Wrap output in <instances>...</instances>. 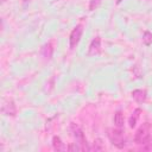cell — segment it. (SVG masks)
Returning a JSON list of instances; mask_svg holds the SVG:
<instances>
[{
	"instance_id": "3",
	"label": "cell",
	"mask_w": 152,
	"mask_h": 152,
	"mask_svg": "<svg viewBox=\"0 0 152 152\" xmlns=\"http://www.w3.org/2000/svg\"><path fill=\"white\" fill-rule=\"evenodd\" d=\"M108 138L110 140V142L118 147V148H122L126 145V138L124 132L120 128H112L108 131Z\"/></svg>"
},
{
	"instance_id": "6",
	"label": "cell",
	"mask_w": 152,
	"mask_h": 152,
	"mask_svg": "<svg viewBox=\"0 0 152 152\" xmlns=\"http://www.w3.org/2000/svg\"><path fill=\"white\" fill-rule=\"evenodd\" d=\"M101 50V38L100 37H95L90 45H89V50H88V55L89 56H94L96 53H99Z\"/></svg>"
},
{
	"instance_id": "15",
	"label": "cell",
	"mask_w": 152,
	"mask_h": 152,
	"mask_svg": "<svg viewBox=\"0 0 152 152\" xmlns=\"http://www.w3.org/2000/svg\"><path fill=\"white\" fill-rule=\"evenodd\" d=\"M132 72H133V75H134L137 78H140V77H141V75H142V72H141V70H140V66H139V65H134V66H133V69H132Z\"/></svg>"
},
{
	"instance_id": "12",
	"label": "cell",
	"mask_w": 152,
	"mask_h": 152,
	"mask_svg": "<svg viewBox=\"0 0 152 152\" xmlns=\"http://www.w3.org/2000/svg\"><path fill=\"white\" fill-rule=\"evenodd\" d=\"M104 150V144L102 141V139L96 138L93 142V146L90 147V151H103Z\"/></svg>"
},
{
	"instance_id": "17",
	"label": "cell",
	"mask_w": 152,
	"mask_h": 152,
	"mask_svg": "<svg viewBox=\"0 0 152 152\" xmlns=\"http://www.w3.org/2000/svg\"><path fill=\"white\" fill-rule=\"evenodd\" d=\"M27 1H31V0H24V4H26Z\"/></svg>"
},
{
	"instance_id": "14",
	"label": "cell",
	"mask_w": 152,
	"mask_h": 152,
	"mask_svg": "<svg viewBox=\"0 0 152 152\" xmlns=\"http://www.w3.org/2000/svg\"><path fill=\"white\" fill-rule=\"evenodd\" d=\"M101 5V0H90L89 1V11L96 10Z\"/></svg>"
},
{
	"instance_id": "13",
	"label": "cell",
	"mask_w": 152,
	"mask_h": 152,
	"mask_svg": "<svg viewBox=\"0 0 152 152\" xmlns=\"http://www.w3.org/2000/svg\"><path fill=\"white\" fill-rule=\"evenodd\" d=\"M142 43L146 46H150L152 44V33L150 31H145L142 34Z\"/></svg>"
},
{
	"instance_id": "16",
	"label": "cell",
	"mask_w": 152,
	"mask_h": 152,
	"mask_svg": "<svg viewBox=\"0 0 152 152\" xmlns=\"http://www.w3.org/2000/svg\"><path fill=\"white\" fill-rule=\"evenodd\" d=\"M66 150H69V151H80V147H78L77 144L75 142V145H69V146L66 147Z\"/></svg>"
},
{
	"instance_id": "1",
	"label": "cell",
	"mask_w": 152,
	"mask_h": 152,
	"mask_svg": "<svg viewBox=\"0 0 152 152\" xmlns=\"http://www.w3.org/2000/svg\"><path fill=\"white\" fill-rule=\"evenodd\" d=\"M71 132H72V135H74V138L76 140L77 146L80 147V151H90V147L88 146V142H87V139L84 137V133L74 122L71 124Z\"/></svg>"
},
{
	"instance_id": "2",
	"label": "cell",
	"mask_w": 152,
	"mask_h": 152,
	"mask_svg": "<svg viewBox=\"0 0 152 152\" xmlns=\"http://www.w3.org/2000/svg\"><path fill=\"white\" fill-rule=\"evenodd\" d=\"M151 133H150V124L146 122L141 127L138 128L135 135H134V142L138 145H146L150 142Z\"/></svg>"
},
{
	"instance_id": "10",
	"label": "cell",
	"mask_w": 152,
	"mask_h": 152,
	"mask_svg": "<svg viewBox=\"0 0 152 152\" xmlns=\"http://www.w3.org/2000/svg\"><path fill=\"white\" fill-rule=\"evenodd\" d=\"M124 122H125V120H124V114H122V112L118 110V112L114 114V125H115L118 128H121V127H124Z\"/></svg>"
},
{
	"instance_id": "5",
	"label": "cell",
	"mask_w": 152,
	"mask_h": 152,
	"mask_svg": "<svg viewBox=\"0 0 152 152\" xmlns=\"http://www.w3.org/2000/svg\"><path fill=\"white\" fill-rule=\"evenodd\" d=\"M1 110H2V113H4L5 115L14 116L15 113H17V108H15L14 101H13V100H7V101H5L4 104H2Z\"/></svg>"
},
{
	"instance_id": "11",
	"label": "cell",
	"mask_w": 152,
	"mask_h": 152,
	"mask_svg": "<svg viewBox=\"0 0 152 152\" xmlns=\"http://www.w3.org/2000/svg\"><path fill=\"white\" fill-rule=\"evenodd\" d=\"M52 147L55 151H63L65 147H64V144L62 142L61 138L59 137H53L52 138Z\"/></svg>"
},
{
	"instance_id": "4",
	"label": "cell",
	"mask_w": 152,
	"mask_h": 152,
	"mask_svg": "<svg viewBox=\"0 0 152 152\" xmlns=\"http://www.w3.org/2000/svg\"><path fill=\"white\" fill-rule=\"evenodd\" d=\"M82 32H83V26L82 25H77L70 33V37H69V45H70V49H75L77 46V44L80 43V39H81V36H82Z\"/></svg>"
},
{
	"instance_id": "7",
	"label": "cell",
	"mask_w": 152,
	"mask_h": 152,
	"mask_svg": "<svg viewBox=\"0 0 152 152\" xmlns=\"http://www.w3.org/2000/svg\"><path fill=\"white\" fill-rule=\"evenodd\" d=\"M52 53H53V45H52V43L49 42V43L44 44L43 48H42V56L45 57L46 59H50L52 57Z\"/></svg>"
},
{
	"instance_id": "9",
	"label": "cell",
	"mask_w": 152,
	"mask_h": 152,
	"mask_svg": "<svg viewBox=\"0 0 152 152\" xmlns=\"http://www.w3.org/2000/svg\"><path fill=\"white\" fill-rule=\"evenodd\" d=\"M140 113H141V109H140V108H137V109L133 112V114L129 116L128 124H129V127H131V128L135 127V125H137V122H138V119H139V116H140Z\"/></svg>"
},
{
	"instance_id": "8",
	"label": "cell",
	"mask_w": 152,
	"mask_h": 152,
	"mask_svg": "<svg viewBox=\"0 0 152 152\" xmlns=\"http://www.w3.org/2000/svg\"><path fill=\"white\" fill-rule=\"evenodd\" d=\"M132 97H133L137 102L141 103V102H144V101L146 100V91L142 90V89H135V90L132 91Z\"/></svg>"
},
{
	"instance_id": "18",
	"label": "cell",
	"mask_w": 152,
	"mask_h": 152,
	"mask_svg": "<svg viewBox=\"0 0 152 152\" xmlns=\"http://www.w3.org/2000/svg\"><path fill=\"white\" fill-rule=\"evenodd\" d=\"M2 2H5V0H1V4H2Z\"/></svg>"
}]
</instances>
